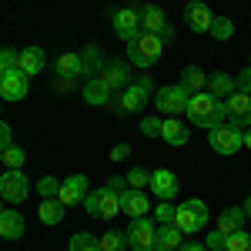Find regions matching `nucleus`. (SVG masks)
Wrapping results in <instances>:
<instances>
[{
	"label": "nucleus",
	"mask_w": 251,
	"mask_h": 251,
	"mask_svg": "<svg viewBox=\"0 0 251 251\" xmlns=\"http://www.w3.org/2000/svg\"><path fill=\"white\" fill-rule=\"evenodd\" d=\"M184 114H188V121L191 124H198V127H218V124H225V100H218L214 94H208V91H201V94H191L188 97V107H184Z\"/></svg>",
	"instance_id": "obj_1"
},
{
	"label": "nucleus",
	"mask_w": 251,
	"mask_h": 251,
	"mask_svg": "<svg viewBox=\"0 0 251 251\" xmlns=\"http://www.w3.org/2000/svg\"><path fill=\"white\" fill-rule=\"evenodd\" d=\"M161 50H164V40L154 37V34H137L131 44H127V60L131 64H137V67H151V64H157L161 60Z\"/></svg>",
	"instance_id": "obj_2"
},
{
	"label": "nucleus",
	"mask_w": 251,
	"mask_h": 251,
	"mask_svg": "<svg viewBox=\"0 0 251 251\" xmlns=\"http://www.w3.org/2000/svg\"><path fill=\"white\" fill-rule=\"evenodd\" d=\"M84 211L91 214V218H114L121 211V194L111 191L107 184L104 188H94V191H87V198H84Z\"/></svg>",
	"instance_id": "obj_3"
},
{
	"label": "nucleus",
	"mask_w": 251,
	"mask_h": 251,
	"mask_svg": "<svg viewBox=\"0 0 251 251\" xmlns=\"http://www.w3.org/2000/svg\"><path fill=\"white\" fill-rule=\"evenodd\" d=\"M208 204L204 201H184L181 208H177V214H174V225L181 228L184 234H198V231H204V225H208Z\"/></svg>",
	"instance_id": "obj_4"
},
{
	"label": "nucleus",
	"mask_w": 251,
	"mask_h": 251,
	"mask_svg": "<svg viewBox=\"0 0 251 251\" xmlns=\"http://www.w3.org/2000/svg\"><path fill=\"white\" fill-rule=\"evenodd\" d=\"M127 248L131 251H154L157 248V228L151 218H131V225H127Z\"/></svg>",
	"instance_id": "obj_5"
},
{
	"label": "nucleus",
	"mask_w": 251,
	"mask_h": 251,
	"mask_svg": "<svg viewBox=\"0 0 251 251\" xmlns=\"http://www.w3.org/2000/svg\"><path fill=\"white\" fill-rule=\"evenodd\" d=\"M208 144L218 154H234L238 148H245V131L234 127V124H218L208 131Z\"/></svg>",
	"instance_id": "obj_6"
},
{
	"label": "nucleus",
	"mask_w": 251,
	"mask_h": 251,
	"mask_svg": "<svg viewBox=\"0 0 251 251\" xmlns=\"http://www.w3.org/2000/svg\"><path fill=\"white\" fill-rule=\"evenodd\" d=\"M137 14H141V30H144V34H154V37H161L164 44L174 40V27H171V20L164 17V10H161V7L148 3V7H141Z\"/></svg>",
	"instance_id": "obj_7"
},
{
	"label": "nucleus",
	"mask_w": 251,
	"mask_h": 251,
	"mask_svg": "<svg viewBox=\"0 0 251 251\" xmlns=\"http://www.w3.org/2000/svg\"><path fill=\"white\" fill-rule=\"evenodd\" d=\"M188 97L191 94H188L181 84H168V87H157L154 91V104H157L161 114L174 117V114H181V111L188 107Z\"/></svg>",
	"instance_id": "obj_8"
},
{
	"label": "nucleus",
	"mask_w": 251,
	"mask_h": 251,
	"mask_svg": "<svg viewBox=\"0 0 251 251\" xmlns=\"http://www.w3.org/2000/svg\"><path fill=\"white\" fill-rule=\"evenodd\" d=\"M27 194H30V181L24 177V171H3V177H0V198L3 201L20 204V201H27Z\"/></svg>",
	"instance_id": "obj_9"
},
{
	"label": "nucleus",
	"mask_w": 251,
	"mask_h": 251,
	"mask_svg": "<svg viewBox=\"0 0 251 251\" xmlns=\"http://www.w3.org/2000/svg\"><path fill=\"white\" fill-rule=\"evenodd\" d=\"M225 114L234 127H251V94H238L225 97Z\"/></svg>",
	"instance_id": "obj_10"
},
{
	"label": "nucleus",
	"mask_w": 251,
	"mask_h": 251,
	"mask_svg": "<svg viewBox=\"0 0 251 251\" xmlns=\"http://www.w3.org/2000/svg\"><path fill=\"white\" fill-rule=\"evenodd\" d=\"M184 20H188V27H191L194 34H208L214 14H211V7H208L204 0H188V3H184Z\"/></svg>",
	"instance_id": "obj_11"
},
{
	"label": "nucleus",
	"mask_w": 251,
	"mask_h": 251,
	"mask_svg": "<svg viewBox=\"0 0 251 251\" xmlns=\"http://www.w3.org/2000/svg\"><path fill=\"white\" fill-rule=\"evenodd\" d=\"M114 34L121 40H127V44L141 34V14H137V7H121L114 14Z\"/></svg>",
	"instance_id": "obj_12"
},
{
	"label": "nucleus",
	"mask_w": 251,
	"mask_h": 251,
	"mask_svg": "<svg viewBox=\"0 0 251 251\" xmlns=\"http://www.w3.org/2000/svg\"><path fill=\"white\" fill-rule=\"evenodd\" d=\"M87 198V177L84 174H71L67 181H60V191H57V201L64 208H71V204H80Z\"/></svg>",
	"instance_id": "obj_13"
},
{
	"label": "nucleus",
	"mask_w": 251,
	"mask_h": 251,
	"mask_svg": "<svg viewBox=\"0 0 251 251\" xmlns=\"http://www.w3.org/2000/svg\"><path fill=\"white\" fill-rule=\"evenodd\" d=\"M27 87H30V77H27L24 71H7V74L0 77V97H3V100H20V97H27Z\"/></svg>",
	"instance_id": "obj_14"
},
{
	"label": "nucleus",
	"mask_w": 251,
	"mask_h": 251,
	"mask_svg": "<svg viewBox=\"0 0 251 251\" xmlns=\"http://www.w3.org/2000/svg\"><path fill=\"white\" fill-rule=\"evenodd\" d=\"M148 188L157 194V201H171L174 194H177V174L168 171V168H161V171L151 174V184H148Z\"/></svg>",
	"instance_id": "obj_15"
},
{
	"label": "nucleus",
	"mask_w": 251,
	"mask_h": 251,
	"mask_svg": "<svg viewBox=\"0 0 251 251\" xmlns=\"http://www.w3.org/2000/svg\"><path fill=\"white\" fill-rule=\"evenodd\" d=\"M121 211L131 214V218H148V211H151V201H148V194H144V191L127 188V191H121Z\"/></svg>",
	"instance_id": "obj_16"
},
{
	"label": "nucleus",
	"mask_w": 251,
	"mask_h": 251,
	"mask_svg": "<svg viewBox=\"0 0 251 251\" xmlns=\"http://www.w3.org/2000/svg\"><path fill=\"white\" fill-rule=\"evenodd\" d=\"M24 214L14 211V208H3V214H0V238H7V241H17L20 234H24Z\"/></svg>",
	"instance_id": "obj_17"
},
{
	"label": "nucleus",
	"mask_w": 251,
	"mask_h": 251,
	"mask_svg": "<svg viewBox=\"0 0 251 251\" xmlns=\"http://www.w3.org/2000/svg\"><path fill=\"white\" fill-rule=\"evenodd\" d=\"M161 141H168V144H188L191 141V131H188V124H181L177 117H168V121H161Z\"/></svg>",
	"instance_id": "obj_18"
},
{
	"label": "nucleus",
	"mask_w": 251,
	"mask_h": 251,
	"mask_svg": "<svg viewBox=\"0 0 251 251\" xmlns=\"http://www.w3.org/2000/svg\"><path fill=\"white\" fill-rule=\"evenodd\" d=\"M44 64H47V57H44L40 47H24L20 57H17V71H24V74L30 77V74H40V71H44Z\"/></svg>",
	"instance_id": "obj_19"
},
{
	"label": "nucleus",
	"mask_w": 251,
	"mask_h": 251,
	"mask_svg": "<svg viewBox=\"0 0 251 251\" xmlns=\"http://www.w3.org/2000/svg\"><path fill=\"white\" fill-rule=\"evenodd\" d=\"M100 77H104V84H107L111 91H117V87H127L131 71H127V64H124V60H114V64H104Z\"/></svg>",
	"instance_id": "obj_20"
},
{
	"label": "nucleus",
	"mask_w": 251,
	"mask_h": 251,
	"mask_svg": "<svg viewBox=\"0 0 251 251\" xmlns=\"http://www.w3.org/2000/svg\"><path fill=\"white\" fill-rule=\"evenodd\" d=\"M188 241V234L181 231L177 225H161L157 228V248H164V251H177L181 245Z\"/></svg>",
	"instance_id": "obj_21"
},
{
	"label": "nucleus",
	"mask_w": 251,
	"mask_h": 251,
	"mask_svg": "<svg viewBox=\"0 0 251 251\" xmlns=\"http://www.w3.org/2000/svg\"><path fill=\"white\" fill-rule=\"evenodd\" d=\"M100 71H104V60H100V50L97 47H84L80 50V77H100Z\"/></svg>",
	"instance_id": "obj_22"
},
{
	"label": "nucleus",
	"mask_w": 251,
	"mask_h": 251,
	"mask_svg": "<svg viewBox=\"0 0 251 251\" xmlns=\"http://www.w3.org/2000/svg\"><path fill=\"white\" fill-rule=\"evenodd\" d=\"M144 100H148V97L131 84V87H124V94L114 100V111H117V114H134V111H141V104H144Z\"/></svg>",
	"instance_id": "obj_23"
},
{
	"label": "nucleus",
	"mask_w": 251,
	"mask_h": 251,
	"mask_svg": "<svg viewBox=\"0 0 251 251\" xmlns=\"http://www.w3.org/2000/svg\"><path fill=\"white\" fill-rule=\"evenodd\" d=\"M84 100L94 104V107H100V104L111 100V87L104 84V77H91L87 84H84Z\"/></svg>",
	"instance_id": "obj_24"
},
{
	"label": "nucleus",
	"mask_w": 251,
	"mask_h": 251,
	"mask_svg": "<svg viewBox=\"0 0 251 251\" xmlns=\"http://www.w3.org/2000/svg\"><path fill=\"white\" fill-rule=\"evenodd\" d=\"M181 87H184L188 94H201V91L208 87V74H204L201 67H184V71H181Z\"/></svg>",
	"instance_id": "obj_25"
},
{
	"label": "nucleus",
	"mask_w": 251,
	"mask_h": 251,
	"mask_svg": "<svg viewBox=\"0 0 251 251\" xmlns=\"http://www.w3.org/2000/svg\"><path fill=\"white\" fill-rule=\"evenodd\" d=\"M37 218L44 221V225H50V228H54V225L64 221V204H60L57 198H44V201H40V208H37Z\"/></svg>",
	"instance_id": "obj_26"
},
{
	"label": "nucleus",
	"mask_w": 251,
	"mask_h": 251,
	"mask_svg": "<svg viewBox=\"0 0 251 251\" xmlns=\"http://www.w3.org/2000/svg\"><path fill=\"white\" fill-rule=\"evenodd\" d=\"M245 208H228V211L218 218V231L221 234H234V231H241L245 228Z\"/></svg>",
	"instance_id": "obj_27"
},
{
	"label": "nucleus",
	"mask_w": 251,
	"mask_h": 251,
	"mask_svg": "<svg viewBox=\"0 0 251 251\" xmlns=\"http://www.w3.org/2000/svg\"><path fill=\"white\" fill-rule=\"evenodd\" d=\"M208 94H214L218 100L231 97L234 94V77H228L225 71H221V74H211V77H208Z\"/></svg>",
	"instance_id": "obj_28"
},
{
	"label": "nucleus",
	"mask_w": 251,
	"mask_h": 251,
	"mask_svg": "<svg viewBox=\"0 0 251 251\" xmlns=\"http://www.w3.org/2000/svg\"><path fill=\"white\" fill-rule=\"evenodd\" d=\"M97 245H100V251H127V231H104L100 238H97Z\"/></svg>",
	"instance_id": "obj_29"
},
{
	"label": "nucleus",
	"mask_w": 251,
	"mask_h": 251,
	"mask_svg": "<svg viewBox=\"0 0 251 251\" xmlns=\"http://www.w3.org/2000/svg\"><path fill=\"white\" fill-rule=\"evenodd\" d=\"M57 74H64L67 80L80 77V54H60L57 57Z\"/></svg>",
	"instance_id": "obj_30"
},
{
	"label": "nucleus",
	"mask_w": 251,
	"mask_h": 251,
	"mask_svg": "<svg viewBox=\"0 0 251 251\" xmlns=\"http://www.w3.org/2000/svg\"><path fill=\"white\" fill-rule=\"evenodd\" d=\"M0 161H3V168H7V171H20V168H24V161H27V154H24V148L10 144V148H3V151H0Z\"/></svg>",
	"instance_id": "obj_31"
},
{
	"label": "nucleus",
	"mask_w": 251,
	"mask_h": 251,
	"mask_svg": "<svg viewBox=\"0 0 251 251\" xmlns=\"http://www.w3.org/2000/svg\"><path fill=\"white\" fill-rule=\"evenodd\" d=\"M208 34H211L214 40H231V37H234V24H231L228 17H214Z\"/></svg>",
	"instance_id": "obj_32"
},
{
	"label": "nucleus",
	"mask_w": 251,
	"mask_h": 251,
	"mask_svg": "<svg viewBox=\"0 0 251 251\" xmlns=\"http://www.w3.org/2000/svg\"><path fill=\"white\" fill-rule=\"evenodd\" d=\"M225 248L228 251H251V234L241 228V231H234V234H228L225 238Z\"/></svg>",
	"instance_id": "obj_33"
},
{
	"label": "nucleus",
	"mask_w": 251,
	"mask_h": 251,
	"mask_svg": "<svg viewBox=\"0 0 251 251\" xmlns=\"http://www.w3.org/2000/svg\"><path fill=\"white\" fill-rule=\"evenodd\" d=\"M71 251H100V245H97V238H91L87 231H80L71 238Z\"/></svg>",
	"instance_id": "obj_34"
},
{
	"label": "nucleus",
	"mask_w": 251,
	"mask_h": 251,
	"mask_svg": "<svg viewBox=\"0 0 251 251\" xmlns=\"http://www.w3.org/2000/svg\"><path fill=\"white\" fill-rule=\"evenodd\" d=\"M127 188H134V191H144L148 184H151V174L144 171V168H134V171H127Z\"/></svg>",
	"instance_id": "obj_35"
},
{
	"label": "nucleus",
	"mask_w": 251,
	"mask_h": 251,
	"mask_svg": "<svg viewBox=\"0 0 251 251\" xmlns=\"http://www.w3.org/2000/svg\"><path fill=\"white\" fill-rule=\"evenodd\" d=\"M157 218V225H174V214H177V208H171V201H161L157 208H151Z\"/></svg>",
	"instance_id": "obj_36"
},
{
	"label": "nucleus",
	"mask_w": 251,
	"mask_h": 251,
	"mask_svg": "<svg viewBox=\"0 0 251 251\" xmlns=\"http://www.w3.org/2000/svg\"><path fill=\"white\" fill-rule=\"evenodd\" d=\"M37 191H40V198H57V191H60V181L47 174V177H40V181H37Z\"/></svg>",
	"instance_id": "obj_37"
},
{
	"label": "nucleus",
	"mask_w": 251,
	"mask_h": 251,
	"mask_svg": "<svg viewBox=\"0 0 251 251\" xmlns=\"http://www.w3.org/2000/svg\"><path fill=\"white\" fill-rule=\"evenodd\" d=\"M17 57H20V50L0 47V71H3V74H7V71H17Z\"/></svg>",
	"instance_id": "obj_38"
},
{
	"label": "nucleus",
	"mask_w": 251,
	"mask_h": 251,
	"mask_svg": "<svg viewBox=\"0 0 251 251\" xmlns=\"http://www.w3.org/2000/svg\"><path fill=\"white\" fill-rule=\"evenodd\" d=\"M234 91H238V94H251V67H245V71L234 77Z\"/></svg>",
	"instance_id": "obj_39"
},
{
	"label": "nucleus",
	"mask_w": 251,
	"mask_h": 251,
	"mask_svg": "<svg viewBox=\"0 0 251 251\" xmlns=\"http://www.w3.org/2000/svg\"><path fill=\"white\" fill-rule=\"evenodd\" d=\"M141 131H144V137H161V121L157 117H144Z\"/></svg>",
	"instance_id": "obj_40"
},
{
	"label": "nucleus",
	"mask_w": 251,
	"mask_h": 251,
	"mask_svg": "<svg viewBox=\"0 0 251 251\" xmlns=\"http://www.w3.org/2000/svg\"><path fill=\"white\" fill-rule=\"evenodd\" d=\"M134 87H137V91H141L144 97H151V94H154V80L148 77V74H144V77H137V80H134Z\"/></svg>",
	"instance_id": "obj_41"
},
{
	"label": "nucleus",
	"mask_w": 251,
	"mask_h": 251,
	"mask_svg": "<svg viewBox=\"0 0 251 251\" xmlns=\"http://www.w3.org/2000/svg\"><path fill=\"white\" fill-rule=\"evenodd\" d=\"M225 238H228V234H221V231L208 234V241H204V245H208V251H218V248H225Z\"/></svg>",
	"instance_id": "obj_42"
},
{
	"label": "nucleus",
	"mask_w": 251,
	"mask_h": 251,
	"mask_svg": "<svg viewBox=\"0 0 251 251\" xmlns=\"http://www.w3.org/2000/svg\"><path fill=\"white\" fill-rule=\"evenodd\" d=\"M127 154H131V144H114V148H111V154H107V157H111V161H124Z\"/></svg>",
	"instance_id": "obj_43"
},
{
	"label": "nucleus",
	"mask_w": 251,
	"mask_h": 251,
	"mask_svg": "<svg viewBox=\"0 0 251 251\" xmlns=\"http://www.w3.org/2000/svg\"><path fill=\"white\" fill-rule=\"evenodd\" d=\"M3 148H10V124L0 121V151H3Z\"/></svg>",
	"instance_id": "obj_44"
},
{
	"label": "nucleus",
	"mask_w": 251,
	"mask_h": 251,
	"mask_svg": "<svg viewBox=\"0 0 251 251\" xmlns=\"http://www.w3.org/2000/svg\"><path fill=\"white\" fill-rule=\"evenodd\" d=\"M107 188H111V191H127V181H124V177H107Z\"/></svg>",
	"instance_id": "obj_45"
},
{
	"label": "nucleus",
	"mask_w": 251,
	"mask_h": 251,
	"mask_svg": "<svg viewBox=\"0 0 251 251\" xmlns=\"http://www.w3.org/2000/svg\"><path fill=\"white\" fill-rule=\"evenodd\" d=\"M177 251H208V245H201V241H184Z\"/></svg>",
	"instance_id": "obj_46"
},
{
	"label": "nucleus",
	"mask_w": 251,
	"mask_h": 251,
	"mask_svg": "<svg viewBox=\"0 0 251 251\" xmlns=\"http://www.w3.org/2000/svg\"><path fill=\"white\" fill-rule=\"evenodd\" d=\"M245 148L251 151V127H245Z\"/></svg>",
	"instance_id": "obj_47"
},
{
	"label": "nucleus",
	"mask_w": 251,
	"mask_h": 251,
	"mask_svg": "<svg viewBox=\"0 0 251 251\" xmlns=\"http://www.w3.org/2000/svg\"><path fill=\"white\" fill-rule=\"evenodd\" d=\"M245 214H248V218H251V198H248V201H245Z\"/></svg>",
	"instance_id": "obj_48"
},
{
	"label": "nucleus",
	"mask_w": 251,
	"mask_h": 251,
	"mask_svg": "<svg viewBox=\"0 0 251 251\" xmlns=\"http://www.w3.org/2000/svg\"><path fill=\"white\" fill-rule=\"evenodd\" d=\"M0 214H3V198H0Z\"/></svg>",
	"instance_id": "obj_49"
},
{
	"label": "nucleus",
	"mask_w": 251,
	"mask_h": 251,
	"mask_svg": "<svg viewBox=\"0 0 251 251\" xmlns=\"http://www.w3.org/2000/svg\"><path fill=\"white\" fill-rule=\"evenodd\" d=\"M218 251H228V248H218Z\"/></svg>",
	"instance_id": "obj_50"
},
{
	"label": "nucleus",
	"mask_w": 251,
	"mask_h": 251,
	"mask_svg": "<svg viewBox=\"0 0 251 251\" xmlns=\"http://www.w3.org/2000/svg\"><path fill=\"white\" fill-rule=\"evenodd\" d=\"M154 251H164V248H154Z\"/></svg>",
	"instance_id": "obj_51"
},
{
	"label": "nucleus",
	"mask_w": 251,
	"mask_h": 251,
	"mask_svg": "<svg viewBox=\"0 0 251 251\" xmlns=\"http://www.w3.org/2000/svg\"><path fill=\"white\" fill-rule=\"evenodd\" d=\"M0 77H3V71H0Z\"/></svg>",
	"instance_id": "obj_52"
}]
</instances>
